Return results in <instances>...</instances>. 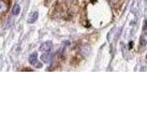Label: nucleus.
I'll use <instances>...</instances> for the list:
<instances>
[{"label": "nucleus", "mask_w": 147, "mask_h": 138, "mask_svg": "<svg viewBox=\"0 0 147 138\" xmlns=\"http://www.w3.org/2000/svg\"><path fill=\"white\" fill-rule=\"evenodd\" d=\"M29 61L32 66H34L37 68H40L41 66H42V64H41L40 63H39V61H38V54H37L36 53H32L30 55V58H29Z\"/></svg>", "instance_id": "f257e3e1"}, {"label": "nucleus", "mask_w": 147, "mask_h": 138, "mask_svg": "<svg viewBox=\"0 0 147 138\" xmlns=\"http://www.w3.org/2000/svg\"><path fill=\"white\" fill-rule=\"evenodd\" d=\"M53 48V43L52 41H45L40 45V50L43 51V52H49V51Z\"/></svg>", "instance_id": "f03ea898"}, {"label": "nucleus", "mask_w": 147, "mask_h": 138, "mask_svg": "<svg viewBox=\"0 0 147 138\" xmlns=\"http://www.w3.org/2000/svg\"><path fill=\"white\" fill-rule=\"evenodd\" d=\"M53 53H42V54H41L40 59L42 60L43 62H45V63H50V62L53 60Z\"/></svg>", "instance_id": "7ed1b4c3"}, {"label": "nucleus", "mask_w": 147, "mask_h": 138, "mask_svg": "<svg viewBox=\"0 0 147 138\" xmlns=\"http://www.w3.org/2000/svg\"><path fill=\"white\" fill-rule=\"evenodd\" d=\"M38 16H39V13L38 12H37V11L33 12L30 16L29 20H28V23H34L37 20V18H38Z\"/></svg>", "instance_id": "20e7f679"}, {"label": "nucleus", "mask_w": 147, "mask_h": 138, "mask_svg": "<svg viewBox=\"0 0 147 138\" xmlns=\"http://www.w3.org/2000/svg\"><path fill=\"white\" fill-rule=\"evenodd\" d=\"M7 9V5L3 0H0V15H2Z\"/></svg>", "instance_id": "39448f33"}, {"label": "nucleus", "mask_w": 147, "mask_h": 138, "mask_svg": "<svg viewBox=\"0 0 147 138\" xmlns=\"http://www.w3.org/2000/svg\"><path fill=\"white\" fill-rule=\"evenodd\" d=\"M20 5H16V6L12 8V14L14 16H16V15H18V14H20Z\"/></svg>", "instance_id": "423d86ee"}, {"label": "nucleus", "mask_w": 147, "mask_h": 138, "mask_svg": "<svg viewBox=\"0 0 147 138\" xmlns=\"http://www.w3.org/2000/svg\"><path fill=\"white\" fill-rule=\"evenodd\" d=\"M146 43H147V40L144 38V36H142L140 38V46H142V47H144Z\"/></svg>", "instance_id": "0eeeda50"}, {"label": "nucleus", "mask_w": 147, "mask_h": 138, "mask_svg": "<svg viewBox=\"0 0 147 138\" xmlns=\"http://www.w3.org/2000/svg\"><path fill=\"white\" fill-rule=\"evenodd\" d=\"M142 31H144V34H147V20H144V28H142Z\"/></svg>", "instance_id": "6e6552de"}]
</instances>
